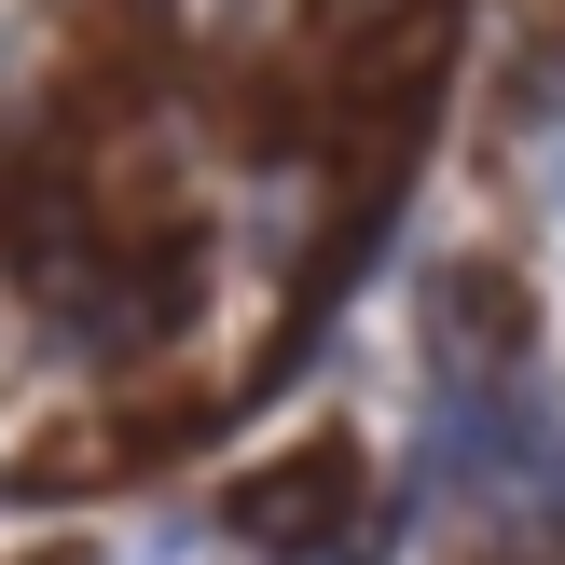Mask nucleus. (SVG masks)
Instances as JSON below:
<instances>
[{
	"mask_svg": "<svg viewBox=\"0 0 565 565\" xmlns=\"http://www.w3.org/2000/svg\"><path fill=\"white\" fill-rule=\"evenodd\" d=\"M345 497H359V456H345V441H318V456L263 469V483L235 497V539H263V552H318L331 524H345Z\"/></svg>",
	"mask_w": 565,
	"mask_h": 565,
	"instance_id": "obj_1",
	"label": "nucleus"
}]
</instances>
